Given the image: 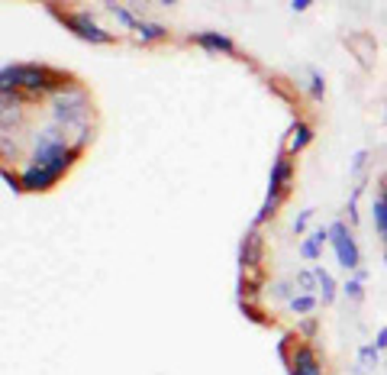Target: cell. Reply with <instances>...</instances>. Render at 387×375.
Instances as JSON below:
<instances>
[{"instance_id": "16", "label": "cell", "mask_w": 387, "mask_h": 375, "mask_svg": "<svg viewBox=\"0 0 387 375\" xmlns=\"http://www.w3.org/2000/svg\"><path fill=\"white\" fill-rule=\"evenodd\" d=\"M342 295H346L352 304H362L365 301V279H358V275L346 279L342 281Z\"/></svg>"}, {"instance_id": "35", "label": "cell", "mask_w": 387, "mask_h": 375, "mask_svg": "<svg viewBox=\"0 0 387 375\" xmlns=\"http://www.w3.org/2000/svg\"><path fill=\"white\" fill-rule=\"evenodd\" d=\"M384 369H387V362H384Z\"/></svg>"}, {"instance_id": "10", "label": "cell", "mask_w": 387, "mask_h": 375, "mask_svg": "<svg viewBox=\"0 0 387 375\" xmlns=\"http://www.w3.org/2000/svg\"><path fill=\"white\" fill-rule=\"evenodd\" d=\"M133 39L139 46H155V42L171 39V30L165 23H155V20H139V26L133 30Z\"/></svg>"}, {"instance_id": "19", "label": "cell", "mask_w": 387, "mask_h": 375, "mask_svg": "<svg viewBox=\"0 0 387 375\" xmlns=\"http://www.w3.org/2000/svg\"><path fill=\"white\" fill-rule=\"evenodd\" d=\"M358 366L362 369H374V366H381V350L374 343H365V346H358Z\"/></svg>"}, {"instance_id": "15", "label": "cell", "mask_w": 387, "mask_h": 375, "mask_svg": "<svg viewBox=\"0 0 387 375\" xmlns=\"http://www.w3.org/2000/svg\"><path fill=\"white\" fill-rule=\"evenodd\" d=\"M372 214H374V230H378V236L387 243V204H384V198H374V204H372Z\"/></svg>"}, {"instance_id": "21", "label": "cell", "mask_w": 387, "mask_h": 375, "mask_svg": "<svg viewBox=\"0 0 387 375\" xmlns=\"http://www.w3.org/2000/svg\"><path fill=\"white\" fill-rule=\"evenodd\" d=\"M110 13L117 16V20H119V23H123V26H126L129 32H133L136 26H139V20H136V13H133V10H129V7H123V4H117V7H110Z\"/></svg>"}, {"instance_id": "27", "label": "cell", "mask_w": 387, "mask_h": 375, "mask_svg": "<svg viewBox=\"0 0 387 375\" xmlns=\"http://www.w3.org/2000/svg\"><path fill=\"white\" fill-rule=\"evenodd\" d=\"M275 295H281V298H287V301H291V285H287V281H275Z\"/></svg>"}, {"instance_id": "17", "label": "cell", "mask_w": 387, "mask_h": 375, "mask_svg": "<svg viewBox=\"0 0 387 375\" xmlns=\"http://www.w3.org/2000/svg\"><path fill=\"white\" fill-rule=\"evenodd\" d=\"M68 133H72V146L78 152H84L87 149V143H91V139H94V127H91V123H81V127H72L68 129Z\"/></svg>"}, {"instance_id": "33", "label": "cell", "mask_w": 387, "mask_h": 375, "mask_svg": "<svg viewBox=\"0 0 387 375\" xmlns=\"http://www.w3.org/2000/svg\"><path fill=\"white\" fill-rule=\"evenodd\" d=\"M48 4H72V0H48Z\"/></svg>"}, {"instance_id": "6", "label": "cell", "mask_w": 387, "mask_h": 375, "mask_svg": "<svg viewBox=\"0 0 387 375\" xmlns=\"http://www.w3.org/2000/svg\"><path fill=\"white\" fill-rule=\"evenodd\" d=\"M188 42H194V46H200L204 52H210V56H230V58H239L242 52L236 49V42L230 39V36H223V32H214V30H204V32H190Z\"/></svg>"}, {"instance_id": "24", "label": "cell", "mask_w": 387, "mask_h": 375, "mask_svg": "<svg viewBox=\"0 0 387 375\" xmlns=\"http://www.w3.org/2000/svg\"><path fill=\"white\" fill-rule=\"evenodd\" d=\"M368 155H372L368 149H358V152H355V159H352V165H348V172H352L355 178L365 172V165H368Z\"/></svg>"}, {"instance_id": "4", "label": "cell", "mask_w": 387, "mask_h": 375, "mask_svg": "<svg viewBox=\"0 0 387 375\" xmlns=\"http://www.w3.org/2000/svg\"><path fill=\"white\" fill-rule=\"evenodd\" d=\"M48 13L55 16L65 30H72L78 39L91 42V46H113V42H117V36H113V32H107L103 26H97L94 16H87V13H65V10H58V4H48Z\"/></svg>"}, {"instance_id": "13", "label": "cell", "mask_w": 387, "mask_h": 375, "mask_svg": "<svg viewBox=\"0 0 387 375\" xmlns=\"http://www.w3.org/2000/svg\"><path fill=\"white\" fill-rule=\"evenodd\" d=\"M313 269H316V279H320V298H323V304H332L336 295H339V285L329 275V269H323V265H313Z\"/></svg>"}, {"instance_id": "12", "label": "cell", "mask_w": 387, "mask_h": 375, "mask_svg": "<svg viewBox=\"0 0 387 375\" xmlns=\"http://www.w3.org/2000/svg\"><path fill=\"white\" fill-rule=\"evenodd\" d=\"M316 307H320V295H307V291H301V295H294L287 301V311L297 314V317H310Z\"/></svg>"}, {"instance_id": "14", "label": "cell", "mask_w": 387, "mask_h": 375, "mask_svg": "<svg viewBox=\"0 0 387 375\" xmlns=\"http://www.w3.org/2000/svg\"><path fill=\"white\" fill-rule=\"evenodd\" d=\"M307 75H310V101H313V104H323V97H326V78H323V72H320L316 65H310Z\"/></svg>"}, {"instance_id": "26", "label": "cell", "mask_w": 387, "mask_h": 375, "mask_svg": "<svg viewBox=\"0 0 387 375\" xmlns=\"http://www.w3.org/2000/svg\"><path fill=\"white\" fill-rule=\"evenodd\" d=\"M374 346H378V350H381V352H384V350H387V324H384V327H381V330H378V333H374Z\"/></svg>"}, {"instance_id": "5", "label": "cell", "mask_w": 387, "mask_h": 375, "mask_svg": "<svg viewBox=\"0 0 387 375\" xmlns=\"http://www.w3.org/2000/svg\"><path fill=\"white\" fill-rule=\"evenodd\" d=\"M352 224H346V220H332L329 224V246L332 253H336V259H339V265L346 272H358L362 269V253H358V243L355 236H352V230H348Z\"/></svg>"}, {"instance_id": "18", "label": "cell", "mask_w": 387, "mask_h": 375, "mask_svg": "<svg viewBox=\"0 0 387 375\" xmlns=\"http://www.w3.org/2000/svg\"><path fill=\"white\" fill-rule=\"evenodd\" d=\"M0 91H20V65L0 68Z\"/></svg>"}, {"instance_id": "32", "label": "cell", "mask_w": 387, "mask_h": 375, "mask_svg": "<svg viewBox=\"0 0 387 375\" xmlns=\"http://www.w3.org/2000/svg\"><path fill=\"white\" fill-rule=\"evenodd\" d=\"M103 7H117V0H100Z\"/></svg>"}, {"instance_id": "23", "label": "cell", "mask_w": 387, "mask_h": 375, "mask_svg": "<svg viewBox=\"0 0 387 375\" xmlns=\"http://www.w3.org/2000/svg\"><path fill=\"white\" fill-rule=\"evenodd\" d=\"M313 214H316V208H303L301 214H297V220H294V233H297V236L307 233V224L313 220Z\"/></svg>"}, {"instance_id": "2", "label": "cell", "mask_w": 387, "mask_h": 375, "mask_svg": "<svg viewBox=\"0 0 387 375\" xmlns=\"http://www.w3.org/2000/svg\"><path fill=\"white\" fill-rule=\"evenodd\" d=\"M52 101V120L62 123V127H81V123H91V113H94V104H91V94H87L84 84L72 81V84H65L55 97H48Z\"/></svg>"}, {"instance_id": "8", "label": "cell", "mask_w": 387, "mask_h": 375, "mask_svg": "<svg viewBox=\"0 0 387 375\" xmlns=\"http://www.w3.org/2000/svg\"><path fill=\"white\" fill-rule=\"evenodd\" d=\"M284 360H287V372L291 375H323L320 360H316V352L310 343H297L294 352H287Z\"/></svg>"}, {"instance_id": "22", "label": "cell", "mask_w": 387, "mask_h": 375, "mask_svg": "<svg viewBox=\"0 0 387 375\" xmlns=\"http://www.w3.org/2000/svg\"><path fill=\"white\" fill-rule=\"evenodd\" d=\"M320 253H323V246L313 240V236H307V240H301V255L303 259H310V262H316L320 259Z\"/></svg>"}, {"instance_id": "1", "label": "cell", "mask_w": 387, "mask_h": 375, "mask_svg": "<svg viewBox=\"0 0 387 375\" xmlns=\"http://www.w3.org/2000/svg\"><path fill=\"white\" fill-rule=\"evenodd\" d=\"M78 159H81V152L72 146V133H68V127H62V123L52 120L36 133L29 162L32 165H39V168H46L55 182H62Z\"/></svg>"}, {"instance_id": "11", "label": "cell", "mask_w": 387, "mask_h": 375, "mask_svg": "<svg viewBox=\"0 0 387 375\" xmlns=\"http://www.w3.org/2000/svg\"><path fill=\"white\" fill-rule=\"evenodd\" d=\"M310 143H313V127H310L307 120H297L291 129H287V143H284V149L291 152V155H297L301 149H307Z\"/></svg>"}, {"instance_id": "9", "label": "cell", "mask_w": 387, "mask_h": 375, "mask_svg": "<svg viewBox=\"0 0 387 375\" xmlns=\"http://www.w3.org/2000/svg\"><path fill=\"white\" fill-rule=\"evenodd\" d=\"M346 46L365 72H372L374 58H378V42H374V36H368V32H352V36H346Z\"/></svg>"}, {"instance_id": "30", "label": "cell", "mask_w": 387, "mask_h": 375, "mask_svg": "<svg viewBox=\"0 0 387 375\" xmlns=\"http://www.w3.org/2000/svg\"><path fill=\"white\" fill-rule=\"evenodd\" d=\"M313 330H316V320H313V317H310V320H307V324H303V327H301V333H313Z\"/></svg>"}, {"instance_id": "34", "label": "cell", "mask_w": 387, "mask_h": 375, "mask_svg": "<svg viewBox=\"0 0 387 375\" xmlns=\"http://www.w3.org/2000/svg\"><path fill=\"white\" fill-rule=\"evenodd\" d=\"M384 262H387V249H384Z\"/></svg>"}, {"instance_id": "31", "label": "cell", "mask_w": 387, "mask_h": 375, "mask_svg": "<svg viewBox=\"0 0 387 375\" xmlns=\"http://www.w3.org/2000/svg\"><path fill=\"white\" fill-rule=\"evenodd\" d=\"M158 4H162V7H174V4H178V0H158Z\"/></svg>"}, {"instance_id": "28", "label": "cell", "mask_w": 387, "mask_h": 375, "mask_svg": "<svg viewBox=\"0 0 387 375\" xmlns=\"http://www.w3.org/2000/svg\"><path fill=\"white\" fill-rule=\"evenodd\" d=\"M313 7V0H291V10L294 13H303V10Z\"/></svg>"}, {"instance_id": "7", "label": "cell", "mask_w": 387, "mask_h": 375, "mask_svg": "<svg viewBox=\"0 0 387 375\" xmlns=\"http://www.w3.org/2000/svg\"><path fill=\"white\" fill-rule=\"evenodd\" d=\"M261 259H265V240H261V230L252 224V230H245L242 243H239V265L242 269H261Z\"/></svg>"}, {"instance_id": "3", "label": "cell", "mask_w": 387, "mask_h": 375, "mask_svg": "<svg viewBox=\"0 0 387 375\" xmlns=\"http://www.w3.org/2000/svg\"><path fill=\"white\" fill-rule=\"evenodd\" d=\"M291 188H294V165H291V152L281 149L277 152L275 165H271V175H268V194H265V204L261 210L255 214V227H261L268 217H275L281 210L287 198H291Z\"/></svg>"}, {"instance_id": "29", "label": "cell", "mask_w": 387, "mask_h": 375, "mask_svg": "<svg viewBox=\"0 0 387 375\" xmlns=\"http://www.w3.org/2000/svg\"><path fill=\"white\" fill-rule=\"evenodd\" d=\"M129 10H133V13H145V10H149V0H129Z\"/></svg>"}, {"instance_id": "25", "label": "cell", "mask_w": 387, "mask_h": 375, "mask_svg": "<svg viewBox=\"0 0 387 375\" xmlns=\"http://www.w3.org/2000/svg\"><path fill=\"white\" fill-rule=\"evenodd\" d=\"M307 236H313V240L320 243V246H326V243H329V236H332V233H329V227H316V230H310Z\"/></svg>"}, {"instance_id": "20", "label": "cell", "mask_w": 387, "mask_h": 375, "mask_svg": "<svg viewBox=\"0 0 387 375\" xmlns=\"http://www.w3.org/2000/svg\"><path fill=\"white\" fill-rule=\"evenodd\" d=\"M297 288H301V291H307V295H316V291H320L316 269H301V272H297Z\"/></svg>"}]
</instances>
